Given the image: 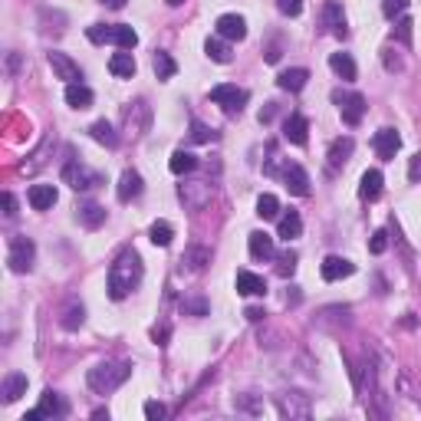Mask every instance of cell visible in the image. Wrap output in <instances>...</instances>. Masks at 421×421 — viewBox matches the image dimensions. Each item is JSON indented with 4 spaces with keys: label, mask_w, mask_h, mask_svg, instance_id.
Segmentation results:
<instances>
[{
    "label": "cell",
    "mask_w": 421,
    "mask_h": 421,
    "mask_svg": "<svg viewBox=\"0 0 421 421\" xmlns=\"http://www.w3.org/2000/svg\"><path fill=\"white\" fill-rule=\"evenodd\" d=\"M306 83H310V69H303V66H296V69H283V73L277 76V86L286 89V92H300Z\"/></svg>",
    "instance_id": "ac0fdd59"
},
{
    "label": "cell",
    "mask_w": 421,
    "mask_h": 421,
    "mask_svg": "<svg viewBox=\"0 0 421 421\" xmlns=\"http://www.w3.org/2000/svg\"><path fill=\"white\" fill-rule=\"evenodd\" d=\"M395 27H398V40L408 43V40H411V20H408V17H398V23H395Z\"/></svg>",
    "instance_id": "7dc6e473"
},
{
    "label": "cell",
    "mask_w": 421,
    "mask_h": 421,
    "mask_svg": "<svg viewBox=\"0 0 421 421\" xmlns=\"http://www.w3.org/2000/svg\"><path fill=\"white\" fill-rule=\"evenodd\" d=\"M109 73L119 76V79H132V76H136V56H132L129 50L112 53V60H109Z\"/></svg>",
    "instance_id": "2e32d148"
},
{
    "label": "cell",
    "mask_w": 421,
    "mask_h": 421,
    "mask_svg": "<svg viewBox=\"0 0 421 421\" xmlns=\"http://www.w3.org/2000/svg\"><path fill=\"white\" fill-rule=\"evenodd\" d=\"M306 132H310V122L303 119L300 112H293V116L283 122V138L293 142V145H306Z\"/></svg>",
    "instance_id": "9a60e30c"
},
{
    "label": "cell",
    "mask_w": 421,
    "mask_h": 421,
    "mask_svg": "<svg viewBox=\"0 0 421 421\" xmlns=\"http://www.w3.org/2000/svg\"><path fill=\"white\" fill-rule=\"evenodd\" d=\"M184 310H191V313H197V316H204V313H208V306H204V303H201V300H195V303H184Z\"/></svg>",
    "instance_id": "816d5d0a"
},
{
    "label": "cell",
    "mask_w": 421,
    "mask_h": 421,
    "mask_svg": "<svg viewBox=\"0 0 421 421\" xmlns=\"http://www.w3.org/2000/svg\"><path fill=\"white\" fill-rule=\"evenodd\" d=\"M105 7H112V10H122V7H125V0H102Z\"/></svg>",
    "instance_id": "db71d44e"
},
{
    "label": "cell",
    "mask_w": 421,
    "mask_h": 421,
    "mask_svg": "<svg viewBox=\"0 0 421 421\" xmlns=\"http://www.w3.org/2000/svg\"><path fill=\"white\" fill-rule=\"evenodd\" d=\"M27 197H30L33 210H50L56 204V188H53V184H33Z\"/></svg>",
    "instance_id": "ffe728a7"
},
{
    "label": "cell",
    "mask_w": 421,
    "mask_h": 421,
    "mask_svg": "<svg viewBox=\"0 0 421 421\" xmlns=\"http://www.w3.org/2000/svg\"><path fill=\"white\" fill-rule=\"evenodd\" d=\"M277 10L283 17H300L303 14V0H277Z\"/></svg>",
    "instance_id": "60d3db41"
},
{
    "label": "cell",
    "mask_w": 421,
    "mask_h": 421,
    "mask_svg": "<svg viewBox=\"0 0 421 421\" xmlns=\"http://www.w3.org/2000/svg\"><path fill=\"white\" fill-rule=\"evenodd\" d=\"M204 53H208L214 63H230V50H227V43H224V40H217V36H214V40L208 36V43H204Z\"/></svg>",
    "instance_id": "8d00e7d4"
},
{
    "label": "cell",
    "mask_w": 421,
    "mask_h": 421,
    "mask_svg": "<svg viewBox=\"0 0 421 421\" xmlns=\"http://www.w3.org/2000/svg\"><path fill=\"white\" fill-rule=\"evenodd\" d=\"M210 102H217L224 109V116H241L244 112V102H247V89H237L230 83H221L210 89Z\"/></svg>",
    "instance_id": "277c9868"
},
{
    "label": "cell",
    "mask_w": 421,
    "mask_h": 421,
    "mask_svg": "<svg viewBox=\"0 0 421 421\" xmlns=\"http://www.w3.org/2000/svg\"><path fill=\"white\" fill-rule=\"evenodd\" d=\"M382 171L378 168H369L365 175H362V181H359V195L365 197V201H376L378 195H382Z\"/></svg>",
    "instance_id": "603a6c76"
},
{
    "label": "cell",
    "mask_w": 421,
    "mask_h": 421,
    "mask_svg": "<svg viewBox=\"0 0 421 421\" xmlns=\"http://www.w3.org/2000/svg\"><path fill=\"white\" fill-rule=\"evenodd\" d=\"M280 411L286 418H310V402H306L303 391H286L280 398Z\"/></svg>",
    "instance_id": "7c38bea8"
},
{
    "label": "cell",
    "mask_w": 421,
    "mask_h": 421,
    "mask_svg": "<svg viewBox=\"0 0 421 421\" xmlns=\"http://www.w3.org/2000/svg\"><path fill=\"white\" fill-rule=\"evenodd\" d=\"M168 168H171L175 175H188V171H195V168H197V158L191 155V151L178 149L175 155H171V162H168Z\"/></svg>",
    "instance_id": "4dcf8cb0"
},
{
    "label": "cell",
    "mask_w": 421,
    "mask_h": 421,
    "mask_svg": "<svg viewBox=\"0 0 421 421\" xmlns=\"http://www.w3.org/2000/svg\"><path fill=\"white\" fill-rule=\"evenodd\" d=\"M165 3H171V7H181V3H184V0H165Z\"/></svg>",
    "instance_id": "11a10c76"
},
{
    "label": "cell",
    "mask_w": 421,
    "mask_h": 421,
    "mask_svg": "<svg viewBox=\"0 0 421 421\" xmlns=\"http://www.w3.org/2000/svg\"><path fill=\"white\" fill-rule=\"evenodd\" d=\"M92 43H112V27H102V23H92L89 30H86Z\"/></svg>",
    "instance_id": "f35d334b"
},
{
    "label": "cell",
    "mask_w": 421,
    "mask_h": 421,
    "mask_svg": "<svg viewBox=\"0 0 421 421\" xmlns=\"http://www.w3.org/2000/svg\"><path fill=\"white\" fill-rule=\"evenodd\" d=\"M138 283H142V257L136 250H122L116 263L109 267V296L125 300Z\"/></svg>",
    "instance_id": "6da1fadb"
},
{
    "label": "cell",
    "mask_w": 421,
    "mask_h": 421,
    "mask_svg": "<svg viewBox=\"0 0 421 421\" xmlns=\"http://www.w3.org/2000/svg\"><path fill=\"white\" fill-rule=\"evenodd\" d=\"M319 273H323V280L336 283V280H346V277H352V273H356V263H352V260H346V257L332 254V257H326V260H323Z\"/></svg>",
    "instance_id": "30bf717a"
},
{
    "label": "cell",
    "mask_w": 421,
    "mask_h": 421,
    "mask_svg": "<svg viewBox=\"0 0 421 421\" xmlns=\"http://www.w3.org/2000/svg\"><path fill=\"white\" fill-rule=\"evenodd\" d=\"M92 89L89 86H83V83H69L66 86V105H73V109H89L92 105Z\"/></svg>",
    "instance_id": "cb8c5ba5"
},
{
    "label": "cell",
    "mask_w": 421,
    "mask_h": 421,
    "mask_svg": "<svg viewBox=\"0 0 421 421\" xmlns=\"http://www.w3.org/2000/svg\"><path fill=\"white\" fill-rule=\"evenodd\" d=\"M277 214H280V201H277V195H260L257 197V217L273 221Z\"/></svg>",
    "instance_id": "e575fe53"
},
{
    "label": "cell",
    "mask_w": 421,
    "mask_h": 421,
    "mask_svg": "<svg viewBox=\"0 0 421 421\" xmlns=\"http://www.w3.org/2000/svg\"><path fill=\"white\" fill-rule=\"evenodd\" d=\"M277 254V247H273V237L267 230H254L250 234V257L254 260H270Z\"/></svg>",
    "instance_id": "44dd1931"
},
{
    "label": "cell",
    "mask_w": 421,
    "mask_h": 421,
    "mask_svg": "<svg viewBox=\"0 0 421 421\" xmlns=\"http://www.w3.org/2000/svg\"><path fill=\"white\" fill-rule=\"evenodd\" d=\"M208 260H210V254L204 250V247H195V250L188 254V263H191V270H201V267H204Z\"/></svg>",
    "instance_id": "7bdbcfd3"
},
{
    "label": "cell",
    "mask_w": 421,
    "mask_h": 421,
    "mask_svg": "<svg viewBox=\"0 0 421 421\" xmlns=\"http://www.w3.org/2000/svg\"><path fill=\"white\" fill-rule=\"evenodd\" d=\"M330 66H332V73L339 76V79H346V83H352V79H356V60H352L349 53H332Z\"/></svg>",
    "instance_id": "83f0119b"
},
{
    "label": "cell",
    "mask_w": 421,
    "mask_h": 421,
    "mask_svg": "<svg viewBox=\"0 0 421 421\" xmlns=\"http://www.w3.org/2000/svg\"><path fill=\"white\" fill-rule=\"evenodd\" d=\"M210 195H214V184H210V181H191V184H181L178 188V197L195 210L204 208L210 201Z\"/></svg>",
    "instance_id": "52a82bcc"
},
{
    "label": "cell",
    "mask_w": 421,
    "mask_h": 421,
    "mask_svg": "<svg viewBox=\"0 0 421 421\" xmlns=\"http://www.w3.org/2000/svg\"><path fill=\"white\" fill-rule=\"evenodd\" d=\"M385 247H389V234H385V230H376L372 241H369V250H372V254H385Z\"/></svg>",
    "instance_id": "f6af8a7d"
},
{
    "label": "cell",
    "mask_w": 421,
    "mask_h": 421,
    "mask_svg": "<svg viewBox=\"0 0 421 421\" xmlns=\"http://www.w3.org/2000/svg\"><path fill=\"white\" fill-rule=\"evenodd\" d=\"M79 224L83 227H89V230H96V227L105 221V208L102 204H96V201H89V204H79Z\"/></svg>",
    "instance_id": "d4e9b609"
},
{
    "label": "cell",
    "mask_w": 421,
    "mask_h": 421,
    "mask_svg": "<svg viewBox=\"0 0 421 421\" xmlns=\"http://www.w3.org/2000/svg\"><path fill=\"white\" fill-rule=\"evenodd\" d=\"M46 60H50V66H53L56 79H63L66 86H69V83H79V79H83V69H79V63H73L69 56H66V53H60V50H53V53H50Z\"/></svg>",
    "instance_id": "ba28073f"
},
{
    "label": "cell",
    "mask_w": 421,
    "mask_h": 421,
    "mask_svg": "<svg viewBox=\"0 0 421 421\" xmlns=\"http://www.w3.org/2000/svg\"><path fill=\"white\" fill-rule=\"evenodd\" d=\"M273 119V102H267V109H260V122H270Z\"/></svg>",
    "instance_id": "f5cc1de1"
},
{
    "label": "cell",
    "mask_w": 421,
    "mask_h": 421,
    "mask_svg": "<svg viewBox=\"0 0 421 421\" xmlns=\"http://www.w3.org/2000/svg\"><path fill=\"white\" fill-rule=\"evenodd\" d=\"M244 316H247L250 323H260V319H263V316H267V313H263L260 306H250V310H247V313H244Z\"/></svg>",
    "instance_id": "f907efd6"
},
{
    "label": "cell",
    "mask_w": 421,
    "mask_h": 421,
    "mask_svg": "<svg viewBox=\"0 0 421 421\" xmlns=\"http://www.w3.org/2000/svg\"><path fill=\"white\" fill-rule=\"evenodd\" d=\"M63 181H66L69 188H76V191H89L96 184H102V175H99V171H89L83 162L69 158V162L63 165Z\"/></svg>",
    "instance_id": "3957f363"
},
{
    "label": "cell",
    "mask_w": 421,
    "mask_h": 421,
    "mask_svg": "<svg viewBox=\"0 0 421 421\" xmlns=\"http://www.w3.org/2000/svg\"><path fill=\"white\" fill-rule=\"evenodd\" d=\"M408 178L421 181V151H418V155H411V162H408Z\"/></svg>",
    "instance_id": "c3c4849f"
},
{
    "label": "cell",
    "mask_w": 421,
    "mask_h": 421,
    "mask_svg": "<svg viewBox=\"0 0 421 421\" xmlns=\"http://www.w3.org/2000/svg\"><path fill=\"white\" fill-rule=\"evenodd\" d=\"M352 149H356V142L352 138H336L330 145V168H343L349 162V155H352Z\"/></svg>",
    "instance_id": "4316f807"
},
{
    "label": "cell",
    "mask_w": 421,
    "mask_h": 421,
    "mask_svg": "<svg viewBox=\"0 0 421 421\" xmlns=\"http://www.w3.org/2000/svg\"><path fill=\"white\" fill-rule=\"evenodd\" d=\"M191 138H195V142H210V138H214V132H210L204 122L191 119Z\"/></svg>",
    "instance_id": "b9f144b4"
},
{
    "label": "cell",
    "mask_w": 421,
    "mask_h": 421,
    "mask_svg": "<svg viewBox=\"0 0 421 421\" xmlns=\"http://www.w3.org/2000/svg\"><path fill=\"white\" fill-rule=\"evenodd\" d=\"M0 201H3V214H7V217H17V197L10 195V191H3Z\"/></svg>",
    "instance_id": "681fc988"
},
{
    "label": "cell",
    "mask_w": 421,
    "mask_h": 421,
    "mask_svg": "<svg viewBox=\"0 0 421 421\" xmlns=\"http://www.w3.org/2000/svg\"><path fill=\"white\" fill-rule=\"evenodd\" d=\"M66 415V402H63L56 391L50 389L40 395V405L33 408L30 415H23V421H36V418H63Z\"/></svg>",
    "instance_id": "8992f818"
},
{
    "label": "cell",
    "mask_w": 421,
    "mask_h": 421,
    "mask_svg": "<svg viewBox=\"0 0 421 421\" xmlns=\"http://www.w3.org/2000/svg\"><path fill=\"white\" fill-rule=\"evenodd\" d=\"M151 66H155V76H158V79H171V76L178 73V63L171 60V53H165V50H155Z\"/></svg>",
    "instance_id": "f546056e"
},
{
    "label": "cell",
    "mask_w": 421,
    "mask_h": 421,
    "mask_svg": "<svg viewBox=\"0 0 421 421\" xmlns=\"http://www.w3.org/2000/svg\"><path fill=\"white\" fill-rule=\"evenodd\" d=\"M129 376H132V362H99L96 369H89V389L99 391V395H109Z\"/></svg>",
    "instance_id": "7a4b0ae2"
},
{
    "label": "cell",
    "mask_w": 421,
    "mask_h": 421,
    "mask_svg": "<svg viewBox=\"0 0 421 421\" xmlns=\"http://www.w3.org/2000/svg\"><path fill=\"white\" fill-rule=\"evenodd\" d=\"M50 149H53V138H43V145H40V149L30 155V162H23V168H20V171H27V175L40 171V168L46 165V151H50Z\"/></svg>",
    "instance_id": "836d02e7"
},
{
    "label": "cell",
    "mask_w": 421,
    "mask_h": 421,
    "mask_svg": "<svg viewBox=\"0 0 421 421\" xmlns=\"http://www.w3.org/2000/svg\"><path fill=\"white\" fill-rule=\"evenodd\" d=\"M405 10H408V0H385V3H382V14L389 17V20L402 17Z\"/></svg>",
    "instance_id": "ab89813d"
},
{
    "label": "cell",
    "mask_w": 421,
    "mask_h": 421,
    "mask_svg": "<svg viewBox=\"0 0 421 421\" xmlns=\"http://www.w3.org/2000/svg\"><path fill=\"white\" fill-rule=\"evenodd\" d=\"M116 195H119L122 204L136 201V197L142 195V175H138V171H125L119 178V191H116Z\"/></svg>",
    "instance_id": "d6986e66"
},
{
    "label": "cell",
    "mask_w": 421,
    "mask_h": 421,
    "mask_svg": "<svg viewBox=\"0 0 421 421\" xmlns=\"http://www.w3.org/2000/svg\"><path fill=\"white\" fill-rule=\"evenodd\" d=\"M171 237H175V227L168 224V221H155V224L149 227V241L155 244V247H168Z\"/></svg>",
    "instance_id": "1f68e13d"
},
{
    "label": "cell",
    "mask_w": 421,
    "mask_h": 421,
    "mask_svg": "<svg viewBox=\"0 0 421 421\" xmlns=\"http://www.w3.org/2000/svg\"><path fill=\"white\" fill-rule=\"evenodd\" d=\"M33 257H36L33 241H30V237H20V234H17L14 241H10V254H7L10 270H14V273H27L33 267Z\"/></svg>",
    "instance_id": "5b68a950"
},
{
    "label": "cell",
    "mask_w": 421,
    "mask_h": 421,
    "mask_svg": "<svg viewBox=\"0 0 421 421\" xmlns=\"http://www.w3.org/2000/svg\"><path fill=\"white\" fill-rule=\"evenodd\" d=\"M326 20H330V27L336 36H346V14H343L339 3H326Z\"/></svg>",
    "instance_id": "d590c367"
},
{
    "label": "cell",
    "mask_w": 421,
    "mask_h": 421,
    "mask_svg": "<svg viewBox=\"0 0 421 421\" xmlns=\"http://www.w3.org/2000/svg\"><path fill=\"white\" fill-rule=\"evenodd\" d=\"M168 415V408L162 402H145V418L149 421H162Z\"/></svg>",
    "instance_id": "ee69618b"
},
{
    "label": "cell",
    "mask_w": 421,
    "mask_h": 421,
    "mask_svg": "<svg viewBox=\"0 0 421 421\" xmlns=\"http://www.w3.org/2000/svg\"><path fill=\"white\" fill-rule=\"evenodd\" d=\"M217 36L221 40H244L247 36V20L241 14H221L217 17Z\"/></svg>",
    "instance_id": "9c48e42d"
},
{
    "label": "cell",
    "mask_w": 421,
    "mask_h": 421,
    "mask_svg": "<svg viewBox=\"0 0 421 421\" xmlns=\"http://www.w3.org/2000/svg\"><path fill=\"white\" fill-rule=\"evenodd\" d=\"M339 112H343V122H346V125H359L362 116H365V99H362L359 92H352V96L343 99Z\"/></svg>",
    "instance_id": "e0dca14e"
},
{
    "label": "cell",
    "mask_w": 421,
    "mask_h": 421,
    "mask_svg": "<svg viewBox=\"0 0 421 421\" xmlns=\"http://www.w3.org/2000/svg\"><path fill=\"white\" fill-rule=\"evenodd\" d=\"M83 319H86V310H83L79 303H69V306H66V313H63V326H66V330H79V326H83Z\"/></svg>",
    "instance_id": "74e56055"
},
{
    "label": "cell",
    "mask_w": 421,
    "mask_h": 421,
    "mask_svg": "<svg viewBox=\"0 0 421 421\" xmlns=\"http://www.w3.org/2000/svg\"><path fill=\"white\" fill-rule=\"evenodd\" d=\"M283 181H286V188H290V195H296V197L310 195V175L303 171V165H286Z\"/></svg>",
    "instance_id": "4fadbf2b"
},
{
    "label": "cell",
    "mask_w": 421,
    "mask_h": 421,
    "mask_svg": "<svg viewBox=\"0 0 421 421\" xmlns=\"http://www.w3.org/2000/svg\"><path fill=\"white\" fill-rule=\"evenodd\" d=\"M112 43L119 46V50H136L138 33L132 30V27H125V23H119V27H112Z\"/></svg>",
    "instance_id": "d6a6232c"
},
{
    "label": "cell",
    "mask_w": 421,
    "mask_h": 421,
    "mask_svg": "<svg viewBox=\"0 0 421 421\" xmlns=\"http://www.w3.org/2000/svg\"><path fill=\"white\" fill-rule=\"evenodd\" d=\"M300 234H303V217L300 214H296V210L283 214V217H280V230H277V237H283V241L290 244V241H296Z\"/></svg>",
    "instance_id": "484cf974"
},
{
    "label": "cell",
    "mask_w": 421,
    "mask_h": 421,
    "mask_svg": "<svg viewBox=\"0 0 421 421\" xmlns=\"http://www.w3.org/2000/svg\"><path fill=\"white\" fill-rule=\"evenodd\" d=\"M237 293L241 296H263L267 293V280L250 270H237Z\"/></svg>",
    "instance_id": "5bb4252c"
},
{
    "label": "cell",
    "mask_w": 421,
    "mask_h": 421,
    "mask_svg": "<svg viewBox=\"0 0 421 421\" xmlns=\"http://www.w3.org/2000/svg\"><path fill=\"white\" fill-rule=\"evenodd\" d=\"M0 395H3V402L10 405V402H17L20 395H27V376L23 372H10V376L3 378V389H0Z\"/></svg>",
    "instance_id": "7402d4cb"
},
{
    "label": "cell",
    "mask_w": 421,
    "mask_h": 421,
    "mask_svg": "<svg viewBox=\"0 0 421 421\" xmlns=\"http://www.w3.org/2000/svg\"><path fill=\"white\" fill-rule=\"evenodd\" d=\"M372 145H376V155L382 162H391L395 151L402 149V136H398L395 129H378L376 138H372Z\"/></svg>",
    "instance_id": "8fae6325"
},
{
    "label": "cell",
    "mask_w": 421,
    "mask_h": 421,
    "mask_svg": "<svg viewBox=\"0 0 421 421\" xmlns=\"http://www.w3.org/2000/svg\"><path fill=\"white\" fill-rule=\"evenodd\" d=\"M293 267H296V254L293 250H286V254H280V273H293Z\"/></svg>",
    "instance_id": "bcb514c9"
},
{
    "label": "cell",
    "mask_w": 421,
    "mask_h": 421,
    "mask_svg": "<svg viewBox=\"0 0 421 421\" xmlns=\"http://www.w3.org/2000/svg\"><path fill=\"white\" fill-rule=\"evenodd\" d=\"M89 136L96 138L99 145H105V149H116V145H119V136H116V129H112V125H109V122H105V119L92 122Z\"/></svg>",
    "instance_id": "f1b7e54d"
}]
</instances>
